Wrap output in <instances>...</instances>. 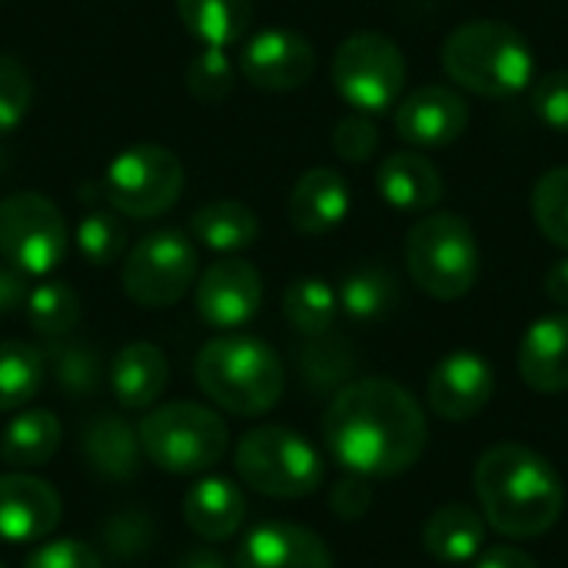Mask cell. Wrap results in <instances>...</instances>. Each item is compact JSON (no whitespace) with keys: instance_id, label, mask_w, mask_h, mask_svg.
<instances>
[{"instance_id":"38","label":"cell","mask_w":568,"mask_h":568,"mask_svg":"<svg viewBox=\"0 0 568 568\" xmlns=\"http://www.w3.org/2000/svg\"><path fill=\"white\" fill-rule=\"evenodd\" d=\"M150 539H153V523L146 513L133 509V513H120L113 516L106 526H103V546L110 556L116 559H133V556H143L150 549Z\"/></svg>"},{"instance_id":"47","label":"cell","mask_w":568,"mask_h":568,"mask_svg":"<svg viewBox=\"0 0 568 568\" xmlns=\"http://www.w3.org/2000/svg\"><path fill=\"white\" fill-rule=\"evenodd\" d=\"M0 568H7V566H3V562H0Z\"/></svg>"},{"instance_id":"46","label":"cell","mask_w":568,"mask_h":568,"mask_svg":"<svg viewBox=\"0 0 568 568\" xmlns=\"http://www.w3.org/2000/svg\"><path fill=\"white\" fill-rule=\"evenodd\" d=\"M176 568H230V566H226V559H223L220 552H213V549H193V552H186V556L180 559V566Z\"/></svg>"},{"instance_id":"36","label":"cell","mask_w":568,"mask_h":568,"mask_svg":"<svg viewBox=\"0 0 568 568\" xmlns=\"http://www.w3.org/2000/svg\"><path fill=\"white\" fill-rule=\"evenodd\" d=\"M73 243L80 250V256L90 263V266H110L123 256L126 250V230L123 223L106 213V210H90L77 230H73Z\"/></svg>"},{"instance_id":"37","label":"cell","mask_w":568,"mask_h":568,"mask_svg":"<svg viewBox=\"0 0 568 568\" xmlns=\"http://www.w3.org/2000/svg\"><path fill=\"white\" fill-rule=\"evenodd\" d=\"M30 100H33V83H30L27 67L0 53V136L20 126V120L30 110Z\"/></svg>"},{"instance_id":"12","label":"cell","mask_w":568,"mask_h":568,"mask_svg":"<svg viewBox=\"0 0 568 568\" xmlns=\"http://www.w3.org/2000/svg\"><path fill=\"white\" fill-rule=\"evenodd\" d=\"M236 67L243 80L253 83L256 90L290 93V90H300L313 77L316 53L303 33L286 30V27H266L243 43Z\"/></svg>"},{"instance_id":"40","label":"cell","mask_w":568,"mask_h":568,"mask_svg":"<svg viewBox=\"0 0 568 568\" xmlns=\"http://www.w3.org/2000/svg\"><path fill=\"white\" fill-rule=\"evenodd\" d=\"M379 146V133L373 126V120L366 113H353V116H343L333 130V150L339 160L346 163H366L373 160Z\"/></svg>"},{"instance_id":"16","label":"cell","mask_w":568,"mask_h":568,"mask_svg":"<svg viewBox=\"0 0 568 568\" xmlns=\"http://www.w3.org/2000/svg\"><path fill=\"white\" fill-rule=\"evenodd\" d=\"M60 516L63 506L50 483L27 473L0 476V542H40L57 529Z\"/></svg>"},{"instance_id":"17","label":"cell","mask_w":568,"mask_h":568,"mask_svg":"<svg viewBox=\"0 0 568 568\" xmlns=\"http://www.w3.org/2000/svg\"><path fill=\"white\" fill-rule=\"evenodd\" d=\"M236 568H333V556L313 529L270 519L246 532Z\"/></svg>"},{"instance_id":"44","label":"cell","mask_w":568,"mask_h":568,"mask_svg":"<svg viewBox=\"0 0 568 568\" xmlns=\"http://www.w3.org/2000/svg\"><path fill=\"white\" fill-rule=\"evenodd\" d=\"M20 303H27V283L23 273L13 270L7 260L0 263V313H13Z\"/></svg>"},{"instance_id":"39","label":"cell","mask_w":568,"mask_h":568,"mask_svg":"<svg viewBox=\"0 0 568 568\" xmlns=\"http://www.w3.org/2000/svg\"><path fill=\"white\" fill-rule=\"evenodd\" d=\"M532 110L549 130L568 133V70H552L532 83Z\"/></svg>"},{"instance_id":"9","label":"cell","mask_w":568,"mask_h":568,"mask_svg":"<svg viewBox=\"0 0 568 568\" xmlns=\"http://www.w3.org/2000/svg\"><path fill=\"white\" fill-rule=\"evenodd\" d=\"M186 183L180 156L156 143H140L110 160L100 193L106 203L133 220H153L176 206Z\"/></svg>"},{"instance_id":"8","label":"cell","mask_w":568,"mask_h":568,"mask_svg":"<svg viewBox=\"0 0 568 568\" xmlns=\"http://www.w3.org/2000/svg\"><path fill=\"white\" fill-rule=\"evenodd\" d=\"M333 87L356 113H386L406 90V57L386 33L359 30L333 53Z\"/></svg>"},{"instance_id":"4","label":"cell","mask_w":568,"mask_h":568,"mask_svg":"<svg viewBox=\"0 0 568 568\" xmlns=\"http://www.w3.org/2000/svg\"><path fill=\"white\" fill-rule=\"evenodd\" d=\"M439 57L449 80L489 100L516 97L536 80L529 40L503 20H469L456 27Z\"/></svg>"},{"instance_id":"7","label":"cell","mask_w":568,"mask_h":568,"mask_svg":"<svg viewBox=\"0 0 568 568\" xmlns=\"http://www.w3.org/2000/svg\"><path fill=\"white\" fill-rule=\"evenodd\" d=\"M240 479L270 499H306L323 486V456L316 446L283 426L250 429L236 446Z\"/></svg>"},{"instance_id":"24","label":"cell","mask_w":568,"mask_h":568,"mask_svg":"<svg viewBox=\"0 0 568 568\" xmlns=\"http://www.w3.org/2000/svg\"><path fill=\"white\" fill-rule=\"evenodd\" d=\"M423 546L433 559H439L446 566L473 562V559H479V552L486 546V519H483V513L459 506V503L443 506L426 519Z\"/></svg>"},{"instance_id":"43","label":"cell","mask_w":568,"mask_h":568,"mask_svg":"<svg viewBox=\"0 0 568 568\" xmlns=\"http://www.w3.org/2000/svg\"><path fill=\"white\" fill-rule=\"evenodd\" d=\"M476 568H539V562L519 546H493L479 552Z\"/></svg>"},{"instance_id":"27","label":"cell","mask_w":568,"mask_h":568,"mask_svg":"<svg viewBox=\"0 0 568 568\" xmlns=\"http://www.w3.org/2000/svg\"><path fill=\"white\" fill-rule=\"evenodd\" d=\"M190 230L213 253H240V250L256 243L260 220H256V213L246 203L216 200V203L200 206L190 216Z\"/></svg>"},{"instance_id":"14","label":"cell","mask_w":568,"mask_h":568,"mask_svg":"<svg viewBox=\"0 0 568 568\" xmlns=\"http://www.w3.org/2000/svg\"><path fill=\"white\" fill-rule=\"evenodd\" d=\"M496 393V369L486 356L459 349L443 356L429 373V406L446 423L479 416Z\"/></svg>"},{"instance_id":"13","label":"cell","mask_w":568,"mask_h":568,"mask_svg":"<svg viewBox=\"0 0 568 568\" xmlns=\"http://www.w3.org/2000/svg\"><path fill=\"white\" fill-rule=\"evenodd\" d=\"M263 306V276L253 263L226 256L196 276V313L216 329L246 326Z\"/></svg>"},{"instance_id":"18","label":"cell","mask_w":568,"mask_h":568,"mask_svg":"<svg viewBox=\"0 0 568 568\" xmlns=\"http://www.w3.org/2000/svg\"><path fill=\"white\" fill-rule=\"evenodd\" d=\"M519 376L532 393L568 389V313L536 320L519 343Z\"/></svg>"},{"instance_id":"26","label":"cell","mask_w":568,"mask_h":568,"mask_svg":"<svg viewBox=\"0 0 568 568\" xmlns=\"http://www.w3.org/2000/svg\"><path fill=\"white\" fill-rule=\"evenodd\" d=\"M60 419L47 409H27L17 413L3 436H0V456L7 466L13 469H33L43 466L47 459H53V453L60 449Z\"/></svg>"},{"instance_id":"22","label":"cell","mask_w":568,"mask_h":568,"mask_svg":"<svg viewBox=\"0 0 568 568\" xmlns=\"http://www.w3.org/2000/svg\"><path fill=\"white\" fill-rule=\"evenodd\" d=\"M80 449H83L87 466L103 479L126 483L140 473V456H143L140 436L116 413H103V416L87 419L83 436H80Z\"/></svg>"},{"instance_id":"29","label":"cell","mask_w":568,"mask_h":568,"mask_svg":"<svg viewBox=\"0 0 568 568\" xmlns=\"http://www.w3.org/2000/svg\"><path fill=\"white\" fill-rule=\"evenodd\" d=\"M336 313H339V296L326 280L303 276V280L290 283L283 293V316L306 339L329 333L336 323Z\"/></svg>"},{"instance_id":"20","label":"cell","mask_w":568,"mask_h":568,"mask_svg":"<svg viewBox=\"0 0 568 568\" xmlns=\"http://www.w3.org/2000/svg\"><path fill=\"white\" fill-rule=\"evenodd\" d=\"M246 516V499L233 479L206 476L183 499V523L193 536L206 542H226L240 532Z\"/></svg>"},{"instance_id":"2","label":"cell","mask_w":568,"mask_h":568,"mask_svg":"<svg viewBox=\"0 0 568 568\" xmlns=\"http://www.w3.org/2000/svg\"><path fill=\"white\" fill-rule=\"evenodd\" d=\"M473 483L486 526L509 539L546 536L566 509V489L552 463L519 443L486 449Z\"/></svg>"},{"instance_id":"6","label":"cell","mask_w":568,"mask_h":568,"mask_svg":"<svg viewBox=\"0 0 568 568\" xmlns=\"http://www.w3.org/2000/svg\"><path fill=\"white\" fill-rule=\"evenodd\" d=\"M406 270L413 283L443 303L463 300L479 280V243L456 213H426L406 233Z\"/></svg>"},{"instance_id":"25","label":"cell","mask_w":568,"mask_h":568,"mask_svg":"<svg viewBox=\"0 0 568 568\" xmlns=\"http://www.w3.org/2000/svg\"><path fill=\"white\" fill-rule=\"evenodd\" d=\"M180 23L203 47H233L253 23V0H176Z\"/></svg>"},{"instance_id":"1","label":"cell","mask_w":568,"mask_h":568,"mask_svg":"<svg viewBox=\"0 0 568 568\" xmlns=\"http://www.w3.org/2000/svg\"><path fill=\"white\" fill-rule=\"evenodd\" d=\"M323 439L346 473L393 479L419 463L429 443V426L409 389L369 376L346 383L333 396L323 416Z\"/></svg>"},{"instance_id":"28","label":"cell","mask_w":568,"mask_h":568,"mask_svg":"<svg viewBox=\"0 0 568 568\" xmlns=\"http://www.w3.org/2000/svg\"><path fill=\"white\" fill-rule=\"evenodd\" d=\"M336 296H339V306L346 310V316H353L359 323H376V320L389 316L393 306L399 303V283H396L393 270H386L383 263H359L343 276Z\"/></svg>"},{"instance_id":"41","label":"cell","mask_w":568,"mask_h":568,"mask_svg":"<svg viewBox=\"0 0 568 568\" xmlns=\"http://www.w3.org/2000/svg\"><path fill=\"white\" fill-rule=\"evenodd\" d=\"M23 568H103V559L83 546V542H73V539H57V542H43L37 546Z\"/></svg>"},{"instance_id":"19","label":"cell","mask_w":568,"mask_h":568,"mask_svg":"<svg viewBox=\"0 0 568 568\" xmlns=\"http://www.w3.org/2000/svg\"><path fill=\"white\" fill-rule=\"evenodd\" d=\"M290 223L303 236H323L336 230L346 213H349V183L329 170V166H313L306 170L293 193H290Z\"/></svg>"},{"instance_id":"21","label":"cell","mask_w":568,"mask_h":568,"mask_svg":"<svg viewBox=\"0 0 568 568\" xmlns=\"http://www.w3.org/2000/svg\"><path fill=\"white\" fill-rule=\"evenodd\" d=\"M376 190L399 213H426L446 193L443 173L423 153H393V156H386L379 163V170H376Z\"/></svg>"},{"instance_id":"15","label":"cell","mask_w":568,"mask_h":568,"mask_svg":"<svg viewBox=\"0 0 568 568\" xmlns=\"http://www.w3.org/2000/svg\"><path fill=\"white\" fill-rule=\"evenodd\" d=\"M469 126V106L466 100L439 83L416 87L406 93L396 106V133L413 146H449L456 143Z\"/></svg>"},{"instance_id":"42","label":"cell","mask_w":568,"mask_h":568,"mask_svg":"<svg viewBox=\"0 0 568 568\" xmlns=\"http://www.w3.org/2000/svg\"><path fill=\"white\" fill-rule=\"evenodd\" d=\"M369 503H373V496H369V479H366V476H356V473H349L346 479H339L336 489H333V496H329L333 513H336L339 519H346V523L363 519L366 509H369Z\"/></svg>"},{"instance_id":"11","label":"cell","mask_w":568,"mask_h":568,"mask_svg":"<svg viewBox=\"0 0 568 568\" xmlns=\"http://www.w3.org/2000/svg\"><path fill=\"white\" fill-rule=\"evenodd\" d=\"M200 276L196 246L180 230H156L133 243L123 260V293L146 306L163 310L180 303Z\"/></svg>"},{"instance_id":"23","label":"cell","mask_w":568,"mask_h":568,"mask_svg":"<svg viewBox=\"0 0 568 568\" xmlns=\"http://www.w3.org/2000/svg\"><path fill=\"white\" fill-rule=\"evenodd\" d=\"M166 356L153 343H130L110 359V389L123 409H150L166 389Z\"/></svg>"},{"instance_id":"34","label":"cell","mask_w":568,"mask_h":568,"mask_svg":"<svg viewBox=\"0 0 568 568\" xmlns=\"http://www.w3.org/2000/svg\"><path fill=\"white\" fill-rule=\"evenodd\" d=\"M47 359H50V369H53L57 386L67 396H93L97 393V386L103 379V366H100V356L87 343L53 339Z\"/></svg>"},{"instance_id":"32","label":"cell","mask_w":568,"mask_h":568,"mask_svg":"<svg viewBox=\"0 0 568 568\" xmlns=\"http://www.w3.org/2000/svg\"><path fill=\"white\" fill-rule=\"evenodd\" d=\"M27 320L47 339H67L80 323V300L67 283L47 280L27 293Z\"/></svg>"},{"instance_id":"31","label":"cell","mask_w":568,"mask_h":568,"mask_svg":"<svg viewBox=\"0 0 568 568\" xmlns=\"http://www.w3.org/2000/svg\"><path fill=\"white\" fill-rule=\"evenodd\" d=\"M356 369V356L349 349L346 339L339 336H313L310 346L300 353V373H303V383L313 389V393H329V389H343L346 379L353 376Z\"/></svg>"},{"instance_id":"5","label":"cell","mask_w":568,"mask_h":568,"mask_svg":"<svg viewBox=\"0 0 568 568\" xmlns=\"http://www.w3.org/2000/svg\"><path fill=\"white\" fill-rule=\"evenodd\" d=\"M143 456L170 476L210 473L230 446V429L220 413L200 403L150 406L136 426Z\"/></svg>"},{"instance_id":"33","label":"cell","mask_w":568,"mask_h":568,"mask_svg":"<svg viewBox=\"0 0 568 568\" xmlns=\"http://www.w3.org/2000/svg\"><path fill=\"white\" fill-rule=\"evenodd\" d=\"M236 63L223 47H203L186 63V90L196 103L216 106L233 93Z\"/></svg>"},{"instance_id":"30","label":"cell","mask_w":568,"mask_h":568,"mask_svg":"<svg viewBox=\"0 0 568 568\" xmlns=\"http://www.w3.org/2000/svg\"><path fill=\"white\" fill-rule=\"evenodd\" d=\"M47 356L20 339L0 343V413L23 409L43 386Z\"/></svg>"},{"instance_id":"35","label":"cell","mask_w":568,"mask_h":568,"mask_svg":"<svg viewBox=\"0 0 568 568\" xmlns=\"http://www.w3.org/2000/svg\"><path fill=\"white\" fill-rule=\"evenodd\" d=\"M532 220L552 246L568 250V166L539 176L532 190Z\"/></svg>"},{"instance_id":"45","label":"cell","mask_w":568,"mask_h":568,"mask_svg":"<svg viewBox=\"0 0 568 568\" xmlns=\"http://www.w3.org/2000/svg\"><path fill=\"white\" fill-rule=\"evenodd\" d=\"M546 296L556 303V306H566L568 310V256L559 260L549 273H546Z\"/></svg>"},{"instance_id":"10","label":"cell","mask_w":568,"mask_h":568,"mask_svg":"<svg viewBox=\"0 0 568 568\" xmlns=\"http://www.w3.org/2000/svg\"><path fill=\"white\" fill-rule=\"evenodd\" d=\"M70 233L60 206L33 190L0 200V256L23 276H47L60 266Z\"/></svg>"},{"instance_id":"3","label":"cell","mask_w":568,"mask_h":568,"mask_svg":"<svg viewBox=\"0 0 568 568\" xmlns=\"http://www.w3.org/2000/svg\"><path fill=\"white\" fill-rule=\"evenodd\" d=\"M193 376L213 406L243 419L270 413L286 389V369L276 349L240 333L210 339L193 363Z\"/></svg>"}]
</instances>
